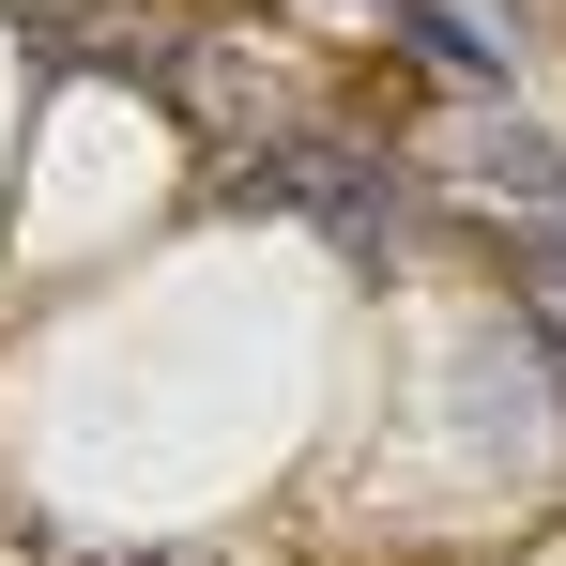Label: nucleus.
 Returning a JSON list of instances; mask_svg holds the SVG:
<instances>
[{
	"mask_svg": "<svg viewBox=\"0 0 566 566\" xmlns=\"http://www.w3.org/2000/svg\"><path fill=\"white\" fill-rule=\"evenodd\" d=\"M107 62H138V77L185 107V123L230 154V169H261L276 138H306V93H291V77L245 46V31H154V15H123V46H107Z\"/></svg>",
	"mask_w": 566,
	"mask_h": 566,
	"instance_id": "obj_1",
	"label": "nucleus"
},
{
	"mask_svg": "<svg viewBox=\"0 0 566 566\" xmlns=\"http://www.w3.org/2000/svg\"><path fill=\"white\" fill-rule=\"evenodd\" d=\"M245 185H261V199H306V214H322L337 245H398V185H382V154L322 138V123H306V138H276V154H261Z\"/></svg>",
	"mask_w": 566,
	"mask_h": 566,
	"instance_id": "obj_2",
	"label": "nucleus"
},
{
	"mask_svg": "<svg viewBox=\"0 0 566 566\" xmlns=\"http://www.w3.org/2000/svg\"><path fill=\"white\" fill-rule=\"evenodd\" d=\"M474 185H505L521 214H566V138H536V123H490V154H474Z\"/></svg>",
	"mask_w": 566,
	"mask_h": 566,
	"instance_id": "obj_3",
	"label": "nucleus"
},
{
	"mask_svg": "<svg viewBox=\"0 0 566 566\" xmlns=\"http://www.w3.org/2000/svg\"><path fill=\"white\" fill-rule=\"evenodd\" d=\"M398 31H429V62H460V77H505V46L474 31L460 0H398Z\"/></svg>",
	"mask_w": 566,
	"mask_h": 566,
	"instance_id": "obj_4",
	"label": "nucleus"
}]
</instances>
